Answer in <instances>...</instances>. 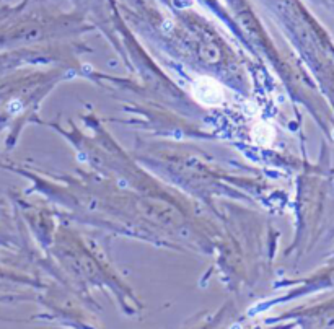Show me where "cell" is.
Wrapping results in <instances>:
<instances>
[{
	"instance_id": "cell-1",
	"label": "cell",
	"mask_w": 334,
	"mask_h": 329,
	"mask_svg": "<svg viewBox=\"0 0 334 329\" xmlns=\"http://www.w3.org/2000/svg\"><path fill=\"white\" fill-rule=\"evenodd\" d=\"M193 96L196 101L200 103L202 106L214 108L220 106L225 100V91L222 85L217 80L210 77H199L193 85Z\"/></svg>"
},
{
	"instance_id": "cell-2",
	"label": "cell",
	"mask_w": 334,
	"mask_h": 329,
	"mask_svg": "<svg viewBox=\"0 0 334 329\" xmlns=\"http://www.w3.org/2000/svg\"><path fill=\"white\" fill-rule=\"evenodd\" d=\"M251 137L255 138V142L259 143V145H270L272 137H274V131H272L270 126L264 124V123H259V124L255 126V128H253Z\"/></svg>"
},
{
	"instance_id": "cell-3",
	"label": "cell",
	"mask_w": 334,
	"mask_h": 329,
	"mask_svg": "<svg viewBox=\"0 0 334 329\" xmlns=\"http://www.w3.org/2000/svg\"><path fill=\"white\" fill-rule=\"evenodd\" d=\"M21 103L18 101V100H15V101H11L10 105H8V111L10 113H13V114H18L20 111H21Z\"/></svg>"
}]
</instances>
